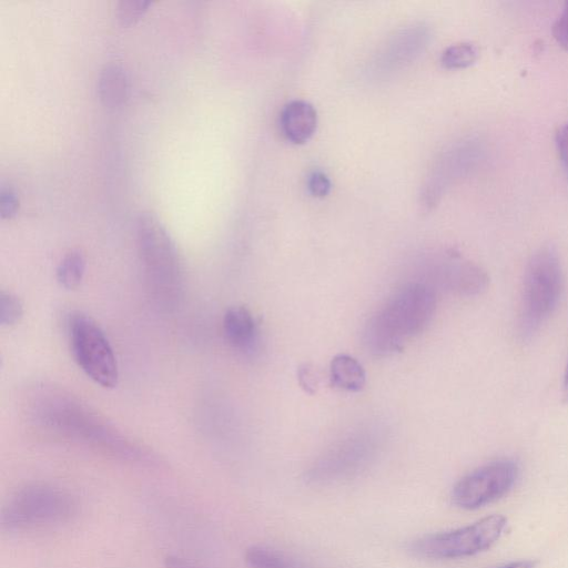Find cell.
<instances>
[{
	"label": "cell",
	"instance_id": "obj_1",
	"mask_svg": "<svg viewBox=\"0 0 568 568\" xmlns=\"http://www.w3.org/2000/svg\"><path fill=\"white\" fill-rule=\"evenodd\" d=\"M432 286L412 282L398 288L366 323L364 343L376 356L400 352L405 342L422 333L436 310Z\"/></svg>",
	"mask_w": 568,
	"mask_h": 568
},
{
	"label": "cell",
	"instance_id": "obj_2",
	"mask_svg": "<svg viewBox=\"0 0 568 568\" xmlns=\"http://www.w3.org/2000/svg\"><path fill=\"white\" fill-rule=\"evenodd\" d=\"M136 241L153 295L165 306L173 304L182 283L181 261L173 240L156 216L141 213L136 220Z\"/></svg>",
	"mask_w": 568,
	"mask_h": 568
},
{
	"label": "cell",
	"instance_id": "obj_3",
	"mask_svg": "<svg viewBox=\"0 0 568 568\" xmlns=\"http://www.w3.org/2000/svg\"><path fill=\"white\" fill-rule=\"evenodd\" d=\"M562 271L556 248L546 244L530 256L524 276L519 334L531 338L557 307Z\"/></svg>",
	"mask_w": 568,
	"mask_h": 568
},
{
	"label": "cell",
	"instance_id": "obj_4",
	"mask_svg": "<svg viewBox=\"0 0 568 568\" xmlns=\"http://www.w3.org/2000/svg\"><path fill=\"white\" fill-rule=\"evenodd\" d=\"M77 511L74 498L67 491L43 484L28 485L16 491L1 511L3 529L22 530L69 520Z\"/></svg>",
	"mask_w": 568,
	"mask_h": 568
},
{
	"label": "cell",
	"instance_id": "obj_5",
	"mask_svg": "<svg viewBox=\"0 0 568 568\" xmlns=\"http://www.w3.org/2000/svg\"><path fill=\"white\" fill-rule=\"evenodd\" d=\"M507 519L491 515L454 530L419 537L409 544V551L420 558L455 559L476 555L490 548L503 535Z\"/></svg>",
	"mask_w": 568,
	"mask_h": 568
},
{
	"label": "cell",
	"instance_id": "obj_6",
	"mask_svg": "<svg viewBox=\"0 0 568 568\" xmlns=\"http://www.w3.org/2000/svg\"><path fill=\"white\" fill-rule=\"evenodd\" d=\"M379 439L372 433L361 432L332 445L318 456L305 473L311 485H329L357 476L376 458Z\"/></svg>",
	"mask_w": 568,
	"mask_h": 568
},
{
	"label": "cell",
	"instance_id": "obj_7",
	"mask_svg": "<svg viewBox=\"0 0 568 568\" xmlns=\"http://www.w3.org/2000/svg\"><path fill=\"white\" fill-rule=\"evenodd\" d=\"M68 326L71 349L80 368L102 387H114L119 379L118 363L100 325L83 313H74Z\"/></svg>",
	"mask_w": 568,
	"mask_h": 568
},
{
	"label": "cell",
	"instance_id": "obj_8",
	"mask_svg": "<svg viewBox=\"0 0 568 568\" xmlns=\"http://www.w3.org/2000/svg\"><path fill=\"white\" fill-rule=\"evenodd\" d=\"M519 474L516 462H490L464 476L452 491L453 503L463 509H477L505 496Z\"/></svg>",
	"mask_w": 568,
	"mask_h": 568
},
{
	"label": "cell",
	"instance_id": "obj_9",
	"mask_svg": "<svg viewBox=\"0 0 568 568\" xmlns=\"http://www.w3.org/2000/svg\"><path fill=\"white\" fill-rule=\"evenodd\" d=\"M439 278L446 290L460 296L478 295L489 283V277L483 268L458 256L445 261Z\"/></svg>",
	"mask_w": 568,
	"mask_h": 568
},
{
	"label": "cell",
	"instance_id": "obj_10",
	"mask_svg": "<svg viewBox=\"0 0 568 568\" xmlns=\"http://www.w3.org/2000/svg\"><path fill=\"white\" fill-rule=\"evenodd\" d=\"M280 126L287 141L304 144L316 131V109L305 100L290 101L281 111Z\"/></svg>",
	"mask_w": 568,
	"mask_h": 568
},
{
	"label": "cell",
	"instance_id": "obj_11",
	"mask_svg": "<svg viewBox=\"0 0 568 568\" xmlns=\"http://www.w3.org/2000/svg\"><path fill=\"white\" fill-rule=\"evenodd\" d=\"M223 331L227 342L240 351L248 352L256 345L257 325L244 306H232L225 312Z\"/></svg>",
	"mask_w": 568,
	"mask_h": 568
},
{
	"label": "cell",
	"instance_id": "obj_12",
	"mask_svg": "<svg viewBox=\"0 0 568 568\" xmlns=\"http://www.w3.org/2000/svg\"><path fill=\"white\" fill-rule=\"evenodd\" d=\"M129 83L124 70L116 64L105 65L98 81V94L103 105L115 108L128 98Z\"/></svg>",
	"mask_w": 568,
	"mask_h": 568
},
{
	"label": "cell",
	"instance_id": "obj_13",
	"mask_svg": "<svg viewBox=\"0 0 568 568\" xmlns=\"http://www.w3.org/2000/svg\"><path fill=\"white\" fill-rule=\"evenodd\" d=\"M332 384L348 392L361 390L366 382V374L359 362L351 355L338 354L329 365Z\"/></svg>",
	"mask_w": 568,
	"mask_h": 568
},
{
	"label": "cell",
	"instance_id": "obj_14",
	"mask_svg": "<svg viewBox=\"0 0 568 568\" xmlns=\"http://www.w3.org/2000/svg\"><path fill=\"white\" fill-rule=\"evenodd\" d=\"M84 272V255L80 251H71L61 260L57 270V278L64 288L74 290L82 282Z\"/></svg>",
	"mask_w": 568,
	"mask_h": 568
},
{
	"label": "cell",
	"instance_id": "obj_15",
	"mask_svg": "<svg viewBox=\"0 0 568 568\" xmlns=\"http://www.w3.org/2000/svg\"><path fill=\"white\" fill-rule=\"evenodd\" d=\"M479 55L478 47L473 42H459L447 47L440 57L446 69H463L473 64Z\"/></svg>",
	"mask_w": 568,
	"mask_h": 568
},
{
	"label": "cell",
	"instance_id": "obj_16",
	"mask_svg": "<svg viewBox=\"0 0 568 568\" xmlns=\"http://www.w3.org/2000/svg\"><path fill=\"white\" fill-rule=\"evenodd\" d=\"M245 561L250 568H296L276 551L261 546L248 548Z\"/></svg>",
	"mask_w": 568,
	"mask_h": 568
},
{
	"label": "cell",
	"instance_id": "obj_17",
	"mask_svg": "<svg viewBox=\"0 0 568 568\" xmlns=\"http://www.w3.org/2000/svg\"><path fill=\"white\" fill-rule=\"evenodd\" d=\"M23 306L19 297L6 291L0 292V324L11 326L20 321Z\"/></svg>",
	"mask_w": 568,
	"mask_h": 568
},
{
	"label": "cell",
	"instance_id": "obj_18",
	"mask_svg": "<svg viewBox=\"0 0 568 568\" xmlns=\"http://www.w3.org/2000/svg\"><path fill=\"white\" fill-rule=\"evenodd\" d=\"M151 1L122 0L118 4V20L122 26H129L139 20L148 10Z\"/></svg>",
	"mask_w": 568,
	"mask_h": 568
},
{
	"label": "cell",
	"instance_id": "obj_19",
	"mask_svg": "<svg viewBox=\"0 0 568 568\" xmlns=\"http://www.w3.org/2000/svg\"><path fill=\"white\" fill-rule=\"evenodd\" d=\"M308 192L315 197H325L332 189L329 178L321 170L312 171L307 176Z\"/></svg>",
	"mask_w": 568,
	"mask_h": 568
},
{
	"label": "cell",
	"instance_id": "obj_20",
	"mask_svg": "<svg viewBox=\"0 0 568 568\" xmlns=\"http://www.w3.org/2000/svg\"><path fill=\"white\" fill-rule=\"evenodd\" d=\"M552 34L556 41L566 50H568V1L557 17L552 26Z\"/></svg>",
	"mask_w": 568,
	"mask_h": 568
},
{
	"label": "cell",
	"instance_id": "obj_21",
	"mask_svg": "<svg viewBox=\"0 0 568 568\" xmlns=\"http://www.w3.org/2000/svg\"><path fill=\"white\" fill-rule=\"evenodd\" d=\"M18 210L17 194L11 187L2 186L0 191V215L2 219L12 217Z\"/></svg>",
	"mask_w": 568,
	"mask_h": 568
},
{
	"label": "cell",
	"instance_id": "obj_22",
	"mask_svg": "<svg viewBox=\"0 0 568 568\" xmlns=\"http://www.w3.org/2000/svg\"><path fill=\"white\" fill-rule=\"evenodd\" d=\"M556 144L561 164L568 176V121L558 130Z\"/></svg>",
	"mask_w": 568,
	"mask_h": 568
},
{
	"label": "cell",
	"instance_id": "obj_23",
	"mask_svg": "<svg viewBox=\"0 0 568 568\" xmlns=\"http://www.w3.org/2000/svg\"><path fill=\"white\" fill-rule=\"evenodd\" d=\"M298 379L302 387H304L305 390L308 393L314 392V387L316 385V379L314 377L313 372L310 367L304 366L298 372Z\"/></svg>",
	"mask_w": 568,
	"mask_h": 568
},
{
	"label": "cell",
	"instance_id": "obj_24",
	"mask_svg": "<svg viewBox=\"0 0 568 568\" xmlns=\"http://www.w3.org/2000/svg\"><path fill=\"white\" fill-rule=\"evenodd\" d=\"M165 568H199L194 564L178 556H168L164 560Z\"/></svg>",
	"mask_w": 568,
	"mask_h": 568
},
{
	"label": "cell",
	"instance_id": "obj_25",
	"mask_svg": "<svg viewBox=\"0 0 568 568\" xmlns=\"http://www.w3.org/2000/svg\"><path fill=\"white\" fill-rule=\"evenodd\" d=\"M499 568H534V562L528 561V560H520V561L510 562V564L505 565Z\"/></svg>",
	"mask_w": 568,
	"mask_h": 568
},
{
	"label": "cell",
	"instance_id": "obj_26",
	"mask_svg": "<svg viewBox=\"0 0 568 568\" xmlns=\"http://www.w3.org/2000/svg\"><path fill=\"white\" fill-rule=\"evenodd\" d=\"M564 394L566 399H568V364L564 377Z\"/></svg>",
	"mask_w": 568,
	"mask_h": 568
}]
</instances>
